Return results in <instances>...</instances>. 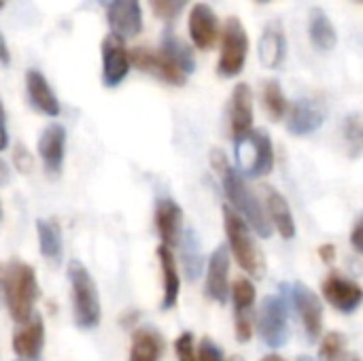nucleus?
Listing matches in <instances>:
<instances>
[{"mask_svg": "<svg viewBox=\"0 0 363 361\" xmlns=\"http://www.w3.org/2000/svg\"><path fill=\"white\" fill-rule=\"evenodd\" d=\"M211 166L215 168V172L221 177V185L223 191L232 204V209L247 219V226L262 238H270L272 234V226L266 217V211L262 209V202L255 198V194L251 191V187L245 183V179L240 177V172H236L230 162L228 155L221 149H211Z\"/></svg>", "mask_w": 363, "mask_h": 361, "instance_id": "f257e3e1", "label": "nucleus"}, {"mask_svg": "<svg viewBox=\"0 0 363 361\" xmlns=\"http://www.w3.org/2000/svg\"><path fill=\"white\" fill-rule=\"evenodd\" d=\"M2 289L11 317L21 323L34 313L38 300V283L34 268L26 262L13 260L2 266Z\"/></svg>", "mask_w": 363, "mask_h": 361, "instance_id": "f03ea898", "label": "nucleus"}, {"mask_svg": "<svg viewBox=\"0 0 363 361\" xmlns=\"http://www.w3.org/2000/svg\"><path fill=\"white\" fill-rule=\"evenodd\" d=\"M223 226H225L230 249H232L238 266L255 279L264 277V272H266L264 255L259 253V249L251 236V228L245 223V219L232 206H223Z\"/></svg>", "mask_w": 363, "mask_h": 361, "instance_id": "7ed1b4c3", "label": "nucleus"}, {"mask_svg": "<svg viewBox=\"0 0 363 361\" xmlns=\"http://www.w3.org/2000/svg\"><path fill=\"white\" fill-rule=\"evenodd\" d=\"M68 279L72 287V311L74 321L83 330H91L100 323V298L91 274L81 262L68 264Z\"/></svg>", "mask_w": 363, "mask_h": 361, "instance_id": "20e7f679", "label": "nucleus"}, {"mask_svg": "<svg viewBox=\"0 0 363 361\" xmlns=\"http://www.w3.org/2000/svg\"><path fill=\"white\" fill-rule=\"evenodd\" d=\"M234 143H236V160H238L240 172H245V177L257 179V177H266L272 172L274 147H272V138L266 130L251 128L247 134H242Z\"/></svg>", "mask_w": 363, "mask_h": 361, "instance_id": "39448f33", "label": "nucleus"}, {"mask_svg": "<svg viewBox=\"0 0 363 361\" xmlns=\"http://www.w3.org/2000/svg\"><path fill=\"white\" fill-rule=\"evenodd\" d=\"M247 53H249V34L245 26L240 23L238 17H228L223 26V36H221V53H219L217 72L225 79L238 77L245 68Z\"/></svg>", "mask_w": 363, "mask_h": 361, "instance_id": "423d86ee", "label": "nucleus"}, {"mask_svg": "<svg viewBox=\"0 0 363 361\" xmlns=\"http://www.w3.org/2000/svg\"><path fill=\"white\" fill-rule=\"evenodd\" d=\"M259 336L270 349L289 340V311L283 296H266L259 311Z\"/></svg>", "mask_w": 363, "mask_h": 361, "instance_id": "0eeeda50", "label": "nucleus"}, {"mask_svg": "<svg viewBox=\"0 0 363 361\" xmlns=\"http://www.w3.org/2000/svg\"><path fill=\"white\" fill-rule=\"evenodd\" d=\"M289 117H287V130L294 136H308L313 132H317L328 115L325 102L319 98H300L298 102H294L287 109Z\"/></svg>", "mask_w": 363, "mask_h": 361, "instance_id": "6e6552de", "label": "nucleus"}, {"mask_svg": "<svg viewBox=\"0 0 363 361\" xmlns=\"http://www.w3.org/2000/svg\"><path fill=\"white\" fill-rule=\"evenodd\" d=\"M130 53L121 38L115 34L102 40V83L108 89L119 87L130 72Z\"/></svg>", "mask_w": 363, "mask_h": 361, "instance_id": "1a4fd4ad", "label": "nucleus"}, {"mask_svg": "<svg viewBox=\"0 0 363 361\" xmlns=\"http://www.w3.org/2000/svg\"><path fill=\"white\" fill-rule=\"evenodd\" d=\"M291 302H294L296 313L300 315L306 338L311 343H315L323 332V304H321V300L304 283H296L291 287Z\"/></svg>", "mask_w": 363, "mask_h": 361, "instance_id": "9d476101", "label": "nucleus"}, {"mask_svg": "<svg viewBox=\"0 0 363 361\" xmlns=\"http://www.w3.org/2000/svg\"><path fill=\"white\" fill-rule=\"evenodd\" d=\"M234 298V321H236V338L238 343H249L253 336L255 321V285L249 279H236L232 287Z\"/></svg>", "mask_w": 363, "mask_h": 361, "instance_id": "9b49d317", "label": "nucleus"}, {"mask_svg": "<svg viewBox=\"0 0 363 361\" xmlns=\"http://www.w3.org/2000/svg\"><path fill=\"white\" fill-rule=\"evenodd\" d=\"M130 53V64H134L138 70H145L170 85H185L187 83V74L181 72L166 55H162L160 51L147 49V47H136Z\"/></svg>", "mask_w": 363, "mask_h": 361, "instance_id": "f8f14e48", "label": "nucleus"}, {"mask_svg": "<svg viewBox=\"0 0 363 361\" xmlns=\"http://www.w3.org/2000/svg\"><path fill=\"white\" fill-rule=\"evenodd\" d=\"M111 32L125 40L143 32V9L140 0H111L106 13Z\"/></svg>", "mask_w": 363, "mask_h": 361, "instance_id": "ddd939ff", "label": "nucleus"}, {"mask_svg": "<svg viewBox=\"0 0 363 361\" xmlns=\"http://www.w3.org/2000/svg\"><path fill=\"white\" fill-rule=\"evenodd\" d=\"M321 291H323V298L334 309H338L340 313H347V315L355 313L363 300L362 287L355 281H351V279H347V277H342L338 272H332L323 281Z\"/></svg>", "mask_w": 363, "mask_h": 361, "instance_id": "4468645a", "label": "nucleus"}, {"mask_svg": "<svg viewBox=\"0 0 363 361\" xmlns=\"http://www.w3.org/2000/svg\"><path fill=\"white\" fill-rule=\"evenodd\" d=\"M45 343V323L38 313H32L13 334V351L19 360L34 361L40 355Z\"/></svg>", "mask_w": 363, "mask_h": 361, "instance_id": "2eb2a0df", "label": "nucleus"}, {"mask_svg": "<svg viewBox=\"0 0 363 361\" xmlns=\"http://www.w3.org/2000/svg\"><path fill=\"white\" fill-rule=\"evenodd\" d=\"M66 153V128L62 123H51L43 130L38 138V155L49 177H60Z\"/></svg>", "mask_w": 363, "mask_h": 361, "instance_id": "dca6fc26", "label": "nucleus"}, {"mask_svg": "<svg viewBox=\"0 0 363 361\" xmlns=\"http://www.w3.org/2000/svg\"><path fill=\"white\" fill-rule=\"evenodd\" d=\"M189 36L191 43L202 51L215 47L219 38V19L208 4H194L189 13Z\"/></svg>", "mask_w": 363, "mask_h": 361, "instance_id": "f3484780", "label": "nucleus"}, {"mask_svg": "<svg viewBox=\"0 0 363 361\" xmlns=\"http://www.w3.org/2000/svg\"><path fill=\"white\" fill-rule=\"evenodd\" d=\"M155 228L162 245L177 247L183 234V209L170 198H160L155 202Z\"/></svg>", "mask_w": 363, "mask_h": 361, "instance_id": "a211bd4d", "label": "nucleus"}, {"mask_svg": "<svg viewBox=\"0 0 363 361\" xmlns=\"http://www.w3.org/2000/svg\"><path fill=\"white\" fill-rule=\"evenodd\" d=\"M287 57V36H285V28L279 19L266 23L262 36H259V62L268 68V70H277L279 66H283Z\"/></svg>", "mask_w": 363, "mask_h": 361, "instance_id": "6ab92c4d", "label": "nucleus"}, {"mask_svg": "<svg viewBox=\"0 0 363 361\" xmlns=\"http://www.w3.org/2000/svg\"><path fill=\"white\" fill-rule=\"evenodd\" d=\"M228 277H230V255H228V247L221 245L211 255L208 270H206V296L211 300L219 304L228 302V294H230Z\"/></svg>", "mask_w": 363, "mask_h": 361, "instance_id": "aec40b11", "label": "nucleus"}, {"mask_svg": "<svg viewBox=\"0 0 363 361\" xmlns=\"http://www.w3.org/2000/svg\"><path fill=\"white\" fill-rule=\"evenodd\" d=\"M230 126L234 140L253 128V91L247 83H238L230 100Z\"/></svg>", "mask_w": 363, "mask_h": 361, "instance_id": "412c9836", "label": "nucleus"}, {"mask_svg": "<svg viewBox=\"0 0 363 361\" xmlns=\"http://www.w3.org/2000/svg\"><path fill=\"white\" fill-rule=\"evenodd\" d=\"M26 89H28V100L30 104L47 115V117H57L60 115V100L57 96L53 94L49 81L45 79V74L40 70H28L26 74Z\"/></svg>", "mask_w": 363, "mask_h": 361, "instance_id": "4be33fe9", "label": "nucleus"}, {"mask_svg": "<svg viewBox=\"0 0 363 361\" xmlns=\"http://www.w3.org/2000/svg\"><path fill=\"white\" fill-rule=\"evenodd\" d=\"M266 206H268L266 217H268L270 226H274L283 238H287V240L294 238L296 236V221H294L287 198L281 191H277L274 187H266Z\"/></svg>", "mask_w": 363, "mask_h": 361, "instance_id": "5701e85b", "label": "nucleus"}, {"mask_svg": "<svg viewBox=\"0 0 363 361\" xmlns=\"http://www.w3.org/2000/svg\"><path fill=\"white\" fill-rule=\"evenodd\" d=\"M308 36H311L313 45L325 53L338 45V32H336L330 15L319 6L311 9V13H308Z\"/></svg>", "mask_w": 363, "mask_h": 361, "instance_id": "b1692460", "label": "nucleus"}, {"mask_svg": "<svg viewBox=\"0 0 363 361\" xmlns=\"http://www.w3.org/2000/svg\"><path fill=\"white\" fill-rule=\"evenodd\" d=\"M157 257H160V266H162V272H164V302H162V309L168 311L179 300L181 277H179V268H177V257H174L170 247L160 245L157 247Z\"/></svg>", "mask_w": 363, "mask_h": 361, "instance_id": "393cba45", "label": "nucleus"}, {"mask_svg": "<svg viewBox=\"0 0 363 361\" xmlns=\"http://www.w3.org/2000/svg\"><path fill=\"white\" fill-rule=\"evenodd\" d=\"M160 53L166 55L181 72L191 74L196 70V60H194V51L191 47L179 38L172 30H166L162 36V45H160Z\"/></svg>", "mask_w": 363, "mask_h": 361, "instance_id": "a878e982", "label": "nucleus"}, {"mask_svg": "<svg viewBox=\"0 0 363 361\" xmlns=\"http://www.w3.org/2000/svg\"><path fill=\"white\" fill-rule=\"evenodd\" d=\"M162 351H164V340L153 328L134 330L130 361H160Z\"/></svg>", "mask_w": 363, "mask_h": 361, "instance_id": "bb28decb", "label": "nucleus"}, {"mask_svg": "<svg viewBox=\"0 0 363 361\" xmlns=\"http://www.w3.org/2000/svg\"><path fill=\"white\" fill-rule=\"evenodd\" d=\"M36 234H38V247L47 262L60 264L62 262V230L60 223L53 219H38L36 221Z\"/></svg>", "mask_w": 363, "mask_h": 361, "instance_id": "cd10ccee", "label": "nucleus"}, {"mask_svg": "<svg viewBox=\"0 0 363 361\" xmlns=\"http://www.w3.org/2000/svg\"><path fill=\"white\" fill-rule=\"evenodd\" d=\"M181 255H183V268H185V277L189 281H196L202 272L204 266V257H202V245L200 238L194 230H187L181 234Z\"/></svg>", "mask_w": 363, "mask_h": 361, "instance_id": "c85d7f7f", "label": "nucleus"}, {"mask_svg": "<svg viewBox=\"0 0 363 361\" xmlns=\"http://www.w3.org/2000/svg\"><path fill=\"white\" fill-rule=\"evenodd\" d=\"M264 104L270 113L272 119H283L287 115V109H289V102L281 89V83L277 79H270L264 83Z\"/></svg>", "mask_w": 363, "mask_h": 361, "instance_id": "c756f323", "label": "nucleus"}, {"mask_svg": "<svg viewBox=\"0 0 363 361\" xmlns=\"http://www.w3.org/2000/svg\"><path fill=\"white\" fill-rule=\"evenodd\" d=\"M347 340L340 332H330L319 349V357L321 361H347Z\"/></svg>", "mask_w": 363, "mask_h": 361, "instance_id": "7c9ffc66", "label": "nucleus"}, {"mask_svg": "<svg viewBox=\"0 0 363 361\" xmlns=\"http://www.w3.org/2000/svg\"><path fill=\"white\" fill-rule=\"evenodd\" d=\"M345 138L347 143L351 145V155L357 157L359 151H362V115L359 113H351L347 119H345Z\"/></svg>", "mask_w": 363, "mask_h": 361, "instance_id": "2f4dec72", "label": "nucleus"}, {"mask_svg": "<svg viewBox=\"0 0 363 361\" xmlns=\"http://www.w3.org/2000/svg\"><path fill=\"white\" fill-rule=\"evenodd\" d=\"M149 2H151L155 17H160L164 21L177 19L183 13V9L189 4V0H149Z\"/></svg>", "mask_w": 363, "mask_h": 361, "instance_id": "473e14b6", "label": "nucleus"}, {"mask_svg": "<svg viewBox=\"0 0 363 361\" xmlns=\"http://www.w3.org/2000/svg\"><path fill=\"white\" fill-rule=\"evenodd\" d=\"M13 166L21 174H30L34 170V157H32V153L28 151V147L23 143H17L13 147Z\"/></svg>", "mask_w": 363, "mask_h": 361, "instance_id": "72a5a7b5", "label": "nucleus"}, {"mask_svg": "<svg viewBox=\"0 0 363 361\" xmlns=\"http://www.w3.org/2000/svg\"><path fill=\"white\" fill-rule=\"evenodd\" d=\"M174 349H177L179 361H198V357H196V345H194V334H189V332L181 334V338L174 343Z\"/></svg>", "mask_w": 363, "mask_h": 361, "instance_id": "f704fd0d", "label": "nucleus"}, {"mask_svg": "<svg viewBox=\"0 0 363 361\" xmlns=\"http://www.w3.org/2000/svg\"><path fill=\"white\" fill-rule=\"evenodd\" d=\"M198 361H225L221 355V349L211 340V338H204L198 347Z\"/></svg>", "mask_w": 363, "mask_h": 361, "instance_id": "c9c22d12", "label": "nucleus"}, {"mask_svg": "<svg viewBox=\"0 0 363 361\" xmlns=\"http://www.w3.org/2000/svg\"><path fill=\"white\" fill-rule=\"evenodd\" d=\"M9 145V132H6V113H4V106H2V100H0V151H4Z\"/></svg>", "mask_w": 363, "mask_h": 361, "instance_id": "e433bc0d", "label": "nucleus"}, {"mask_svg": "<svg viewBox=\"0 0 363 361\" xmlns=\"http://www.w3.org/2000/svg\"><path fill=\"white\" fill-rule=\"evenodd\" d=\"M351 245H353V249H355L357 253H362L363 251V223L362 221H357V223H355V228H353V234H351Z\"/></svg>", "mask_w": 363, "mask_h": 361, "instance_id": "4c0bfd02", "label": "nucleus"}, {"mask_svg": "<svg viewBox=\"0 0 363 361\" xmlns=\"http://www.w3.org/2000/svg\"><path fill=\"white\" fill-rule=\"evenodd\" d=\"M319 257L325 262V264H332L336 260V247L334 245H323L319 247Z\"/></svg>", "mask_w": 363, "mask_h": 361, "instance_id": "58836bf2", "label": "nucleus"}, {"mask_svg": "<svg viewBox=\"0 0 363 361\" xmlns=\"http://www.w3.org/2000/svg\"><path fill=\"white\" fill-rule=\"evenodd\" d=\"M11 62V53H9V47H6V40L0 32V66H9Z\"/></svg>", "mask_w": 363, "mask_h": 361, "instance_id": "ea45409f", "label": "nucleus"}, {"mask_svg": "<svg viewBox=\"0 0 363 361\" xmlns=\"http://www.w3.org/2000/svg\"><path fill=\"white\" fill-rule=\"evenodd\" d=\"M6 183H9V168H6V164L0 160V187L6 185Z\"/></svg>", "mask_w": 363, "mask_h": 361, "instance_id": "a19ab883", "label": "nucleus"}, {"mask_svg": "<svg viewBox=\"0 0 363 361\" xmlns=\"http://www.w3.org/2000/svg\"><path fill=\"white\" fill-rule=\"evenodd\" d=\"M138 321V313L134 311V313H128V315H123V319H121V323L123 326H132V323H136Z\"/></svg>", "mask_w": 363, "mask_h": 361, "instance_id": "79ce46f5", "label": "nucleus"}, {"mask_svg": "<svg viewBox=\"0 0 363 361\" xmlns=\"http://www.w3.org/2000/svg\"><path fill=\"white\" fill-rule=\"evenodd\" d=\"M4 302V289H2V266H0V304Z\"/></svg>", "mask_w": 363, "mask_h": 361, "instance_id": "37998d69", "label": "nucleus"}, {"mask_svg": "<svg viewBox=\"0 0 363 361\" xmlns=\"http://www.w3.org/2000/svg\"><path fill=\"white\" fill-rule=\"evenodd\" d=\"M262 361H285L283 357H279V355H266Z\"/></svg>", "mask_w": 363, "mask_h": 361, "instance_id": "c03bdc74", "label": "nucleus"}, {"mask_svg": "<svg viewBox=\"0 0 363 361\" xmlns=\"http://www.w3.org/2000/svg\"><path fill=\"white\" fill-rule=\"evenodd\" d=\"M4 6H6V0H0V11H2Z\"/></svg>", "mask_w": 363, "mask_h": 361, "instance_id": "a18cd8bd", "label": "nucleus"}, {"mask_svg": "<svg viewBox=\"0 0 363 361\" xmlns=\"http://www.w3.org/2000/svg\"><path fill=\"white\" fill-rule=\"evenodd\" d=\"M298 361H315V360H311V357H306V355H304V357H300Z\"/></svg>", "mask_w": 363, "mask_h": 361, "instance_id": "49530a36", "label": "nucleus"}, {"mask_svg": "<svg viewBox=\"0 0 363 361\" xmlns=\"http://www.w3.org/2000/svg\"><path fill=\"white\" fill-rule=\"evenodd\" d=\"M0 223H2V204H0Z\"/></svg>", "mask_w": 363, "mask_h": 361, "instance_id": "de8ad7c7", "label": "nucleus"}, {"mask_svg": "<svg viewBox=\"0 0 363 361\" xmlns=\"http://www.w3.org/2000/svg\"><path fill=\"white\" fill-rule=\"evenodd\" d=\"M228 361H240V357H232V360H228Z\"/></svg>", "mask_w": 363, "mask_h": 361, "instance_id": "09e8293b", "label": "nucleus"}, {"mask_svg": "<svg viewBox=\"0 0 363 361\" xmlns=\"http://www.w3.org/2000/svg\"><path fill=\"white\" fill-rule=\"evenodd\" d=\"M100 2H104V4H108V2H111V0H100Z\"/></svg>", "mask_w": 363, "mask_h": 361, "instance_id": "8fccbe9b", "label": "nucleus"}, {"mask_svg": "<svg viewBox=\"0 0 363 361\" xmlns=\"http://www.w3.org/2000/svg\"><path fill=\"white\" fill-rule=\"evenodd\" d=\"M355 2H357V4H362V2H363V0H355Z\"/></svg>", "mask_w": 363, "mask_h": 361, "instance_id": "3c124183", "label": "nucleus"}, {"mask_svg": "<svg viewBox=\"0 0 363 361\" xmlns=\"http://www.w3.org/2000/svg\"><path fill=\"white\" fill-rule=\"evenodd\" d=\"M262 2H268V0H262Z\"/></svg>", "mask_w": 363, "mask_h": 361, "instance_id": "603ef678", "label": "nucleus"}, {"mask_svg": "<svg viewBox=\"0 0 363 361\" xmlns=\"http://www.w3.org/2000/svg\"><path fill=\"white\" fill-rule=\"evenodd\" d=\"M353 361H359V360H353Z\"/></svg>", "mask_w": 363, "mask_h": 361, "instance_id": "864d4df0", "label": "nucleus"}, {"mask_svg": "<svg viewBox=\"0 0 363 361\" xmlns=\"http://www.w3.org/2000/svg\"><path fill=\"white\" fill-rule=\"evenodd\" d=\"M21 361H23V360H21Z\"/></svg>", "mask_w": 363, "mask_h": 361, "instance_id": "5fc2aeb1", "label": "nucleus"}]
</instances>
